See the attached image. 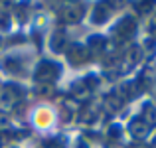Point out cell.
Segmentation results:
<instances>
[{"instance_id":"cell-1","label":"cell","mask_w":156,"mask_h":148,"mask_svg":"<svg viewBox=\"0 0 156 148\" xmlns=\"http://www.w3.org/2000/svg\"><path fill=\"white\" fill-rule=\"evenodd\" d=\"M130 130H133L134 136H144V134H146V125H142V122H134V125L130 126Z\"/></svg>"},{"instance_id":"cell-2","label":"cell","mask_w":156,"mask_h":148,"mask_svg":"<svg viewBox=\"0 0 156 148\" xmlns=\"http://www.w3.org/2000/svg\"><path fill=\"white\" fill-rule=\"evenodd\" d=\"M8 125H10V121H8V117H6V115H0V130L8 129Z\"/></svg>"},{"instance_id":"cell-3","label":"cell","mask_w":156,"mask_h":148,"mask_svg":"<svg viewBox=\"0 0 156 148\" xmlns=\"http://www.w3.org/2000/svg\"><path fill=\"white\" fill-rule=\"evenodd\" d=\"M144 117H146V118H148V121L154 125V122H156V109H148V113H146Z\"/></svg>"},{"instance_id":"cell-4","label":"cell","mask_w":156,"mask_h":148,"mask_svg":"<svg viewBox=\"0 0 156 148\" xmlns=\"http://www.w3.org/2000/svg\"><path fill=\"white\" fill-rule=\"evenodd\" d=\"M136 148H144V146H136Z\"/></svg>"}]
</instances>
